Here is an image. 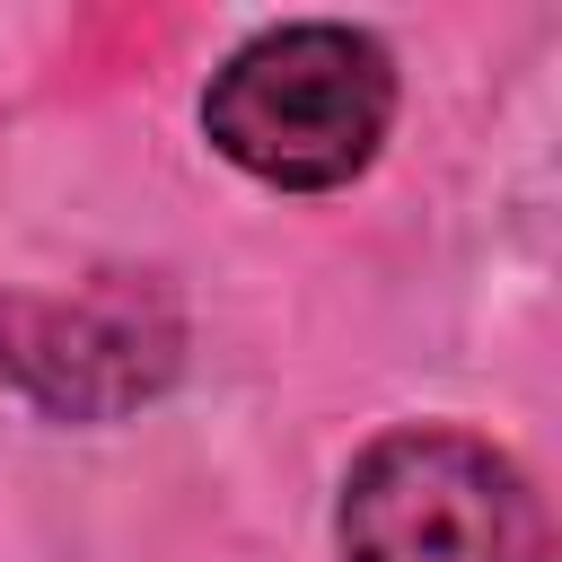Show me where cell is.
<instances>
[{
	"mask_svg": "<svg viewBox=\"0 0 562 562\" xmlns=\"http://www.w3.org/2000/svg\"><path fill=\"white\" fill-rule=\"evenodd\" d=\"M395 123V61L378 35L299 18L237 44L202 88V132L228 167L281 193L351 184Z\"/></svg>",
	"mask_w": 562,
	"mask_h": 562,
	"instance_id": "1",
	"label": "cell"
},
{
	"mask_svg": "<svg viewBox=\"0 0 562 562\" xmlns=\"http://www.w3.org/2000/svg\"><path fill=\"white\" fill-rule=\"evenodd\" d=\"M342 562H553L536 483L474 430L413 422L351 457L334 501Z\"/></svg>",
	"mask_w": 562,
	"mask_h": 562,
	"instance_id": "2",
	"label": "cell"
},
{
	"mask_svg": "<svg viewBox=\"0 0 562 562\" xmlns=\"http://www.w3.org/2000/svg\"><path fill=\"white\" fill-rule=\"evenodd\" d=\"M184 369V307L158 272L0 290V378L53 422H123Z\"/></svg>",
	"mask_w": 562,
	"mask_h": 562,
	"instance_id": "3",
	"label": "cell"
}]
</instances>
